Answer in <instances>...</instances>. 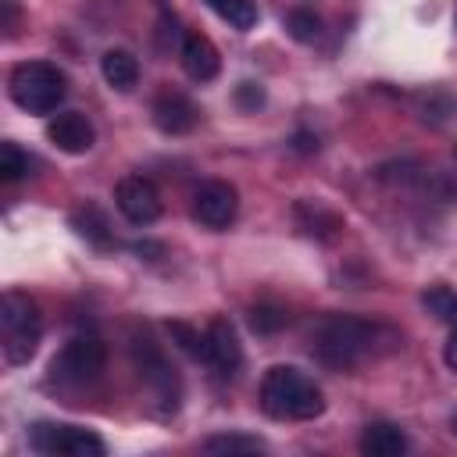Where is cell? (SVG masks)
<instances>
[{
  "mask_svg": "<svg viewBox=\"0 0 457 457\" xmlns=\"http://www.w3.org/2000/svg\"><path fill=\"white\" fill-rule=\"evenodd\" d=\"M378 325L353 314H328L314 328V357L332 371H353L368 357H375Z\"/></svg>",
  "mask_w": 457,
  "mask_h": 457,
  "instance_id": "obj_1",
  "label": "cell"
},
{
  "mask_svg": "<svg viewBox=\"0 0 457 457\" xmlns=\"http://www.w3.org/2000/svg\"><path fill=\"white\" fill-rule=\"evenodd\" d=\"M261 407L275 421H314L325 411V393L307 371L275 364L261 378Z\"/></svg>",
  "mask_w": 457,
  "mask_h": 457,
  "instance_id": "obj_2",
  "label": "cell"
},
{
  "mask_svg": "<svg viewBox=\"0 0 457 457\" xmlns=\"http://www.w3.org/2000/svg\"><path fill=\"white\" fill-rule=\"evenodd\" d=\"M43 336V314L36 307V300L21 289H7L0 296V346H4V361L11 368L32 361L36 346Z\"/></svg>",
  "mask_w": 457,
  "mask_h": 457,
  "instance_id": "obj_3",
  "label": "cell"
},
{
  "mask_svg": "<svg viewBox=\"0 0 457 457\" xmlns=\"http://www.w3.org/2000/svg\"><path fill=\"white\" fill-rule=\"evenodd\" d=\"M7 89L25 114H54L68 96V79L50 61H21L14 64Z\"/></svg>",
  "mask_w": 457,
  "mask_h": 457,
  "instance_id": "obj_4",
  "label": "cell"
},
{
  "mask_svg": "<svg viewBox=\"0 0 457 457\" xmlns=\"http://www.w3.org/2000/svg\"><path fill=\"white\" fill-rule=\"evenodd\" d=\"M104 364H107V350L100 343V336L93 332H79L71 336L50 361V382L57 386H68V389H79V386H89L104 375Z\"/></svg>",
  "mask_w": 457,
  "mask_h": 457,
  "instance_id": "obj_5",
  "label": "cell"
},
{
  "mask_svg": "<svg viewBox=\"0 0 457 457\" xmlns=\"http://www.w3.org/2000/svg\"><path fill=\"white\" fill-rule=\"evenodd\" d=\"M29 446L46 457H104L107 453V443L96 432L64 425V421H36L29 428Z\"/></svg>",
  "mask_w": 457,
  "mask_h": 457,
  "instance_id": "obj_6",
  "label": "cell"
},
{
  "mask_svg": "<svg viewBox=\"0 0 457 457\" xmlns=\"http://www.w3.org/2000/svg\"><path fill=\"white\" fill-rule=\"evenodd\" d=\"M132 357H136V368H139L146 389L154 393V403H161V414H175L179 400H182V382L146 332L132 339Z\"/></svg>",
  "mask_w": 457,
  "mask_h": 457,
  "instance_id": "obj_7",
  "label": "cell"
},
{
  "mask_svg": "<svg viewBox=\"0 0 457 457\" xmlns=\"http://www.w3.org/2000/svg\"><path fill=\"white\" fill-rule=\"evenodd\" d=\"M236 214H239V193H236L232 182L207 179V182L196 186V193H193V218L204 228L221 232V228H228L236 221Z\"/></svg>",
  "mask_w": 457,
  "mask_h": 457,
  "instance_id": "obj_8",
  "label": "cell"
},
{
  "mask_svg": "<svg viewBox=\"0 0 457 457\" xmlns=\"http://www.w3.org/2000/svg\"><path fill=\"white\" fill-rule=\"evenodd\" d=\"M114 204L132 225H154L161 218V196L154 182L143 175H125L114 189Z\"/></svg>",
  "mask_w": 457,
  "mask_h": 457,
  "instance_id": "obj_9",
  "label": "cell"
},
{
  "mask_svg": "<svg viewBox=\"0 0 457 457\" xmlns=\"http://www.w3.org/2000/svg\"><path fill=\"white\" fill-rule=\"evenodd\" d=\"M46 139L64 154H86L96 143V129L82 111H61L46 121Z\"/></svg>",
  "mask_w": 457,
  "mask_h": 457,
  "instance_id": "obj_10",
  "label": "cell"
},
{
  "mask_svg": "<svg viewBox=\"0 0 457 457\" xmlns=\"http://www.w3.org/2000/svg\"><path fill=\"white\" fill-rule=\"evenodd\" d=\"M204 364L214 368L218 375H236V368L243 364V346H239V336H236L232 321L214 318L207 325V353H204Z\"/></svg>",
  "mask_w": 457,
  "mask_h": 457,
  "instance_id": "obj_11",
  "label": "cell"
},
{
  "mask_svg": "<svg viewBox=\"0 0 457 457\" xmlns=\"http://www.w3.org/2000/svg\"><path fill=\"white\" fill-rule=\"evenodd\" d=\"M196 121H200V111H196V104H193L186 93H179V89H161V93H157V100H154V125H157L161 132L182 136V132H189Z\"/></svg>",
  "mask_w": 457,
  "mask_h": 457,
  "instance_id": "obj_12",
  "label": "cell"
},
{
  "mask_svg": "<svg viewBox=\"0 0 457 457\" xmlns=\"http://www.w3.org/2000/svg\"><path fill=\"white\" fill-rule=\"evenodd\" d=\"M179 61H182V71H186L193 82H211V79L221 71L218 46H214L204 32H186V36H182Z\"/></svg>",
  "mask_w": 457,
  "mask_h": 457,
  "instance_id": "obj_13",
  "label": "cell"
},
{
  "mask_svg": "<svg viewBox=\"0 0 457 457\" xmlns=\"http://www.w3.org/2000/svg\"><path fill=\"white\" fill-rule=\"evenodd\" d=\"M403 450H407V436L393 421H375L361 436V453L368 457H400Z\"/></svg>",
  "mask_w": 457,
  "mask_h": 457,
  "instance_id": "obj_14",
  "label": "cell"
},
{
  "mask_svg": "<svg viewBox=\"0 0 457 457\" xmlns=\"http://www.w3.org/2000/svg\"><path fill=\"white\" fill-rule=\"evenodd\" d=\"M100 71H104V82L118 93H129L139 82V61L129 50H107L100 57Z\"/></svg>",
  "mask_w": 457,
  "mask_h": 457,
  "instance_id": "obj_15",
  "label": "cell"
},
{
  "mask_svg": "<svg viewBox=\"0 0 457 457\" xmlns=\"http://www.w3.org/2000/svg\"><path fill=\"white\" fill-rule=\"evenodd\" d=\"M71 225H75V232H79L86 243H93V246H100V250H111V246H114L111 225H107V218H104L93 204H86V207L71 211Z\"/></svg>",
  "mask_w": 457,
  "mask_h": 457,
  "instance_id": "obj_16",
  "label": "cell"
},
{
  "mask_svg": "<svg viewBox=\"0 0 457 457\" xmlns=\"http://www.w3.org/2000/svg\"><path fill=\"white\" fill-rule=\"evenodd\" d=\"M204 4L236 32H250L257 25V4L253 0H204Z\"/></svg>",
  "mask_w": 457,
  "mask_h": 457,
  "instance_id": "obj_17",
  "label": "cell"
},
{
  "mask_svg": "<svg viewBox=\"0 0 457 457\" xmlns=\"http://www.w3.org/2000/svg\"><path fill=\"white\" fill-rule=\"evenodd\" d=\"M204 450L207 453H261L264 443L257 436H236V432H221V436H211L204 439Z\"/></svg>",
  "mask_w": 457,
  "mask_h": 457,
  "instance_id": "obj_18",
  "label": "cell"
},
{
  "mask_svg": "<svg viewBox=\"0 0 457 457\" xmlns=\"http://www.w3.org/2000/svg\"><path fill=\"white\" fill-rule=\"evenodd\" d=\"M421 303L428 307V314H436L439 321H453L457 318V293L450 289V286H428L425 293H421Z\"/></svg>",
  "mask_w": 457,
  "mask_h": 457,
  "instance_id": "obj_19",
  "label": "cell"
},
{
  "mask_svg": "<svg viewBox=\"0 0 457 457\" xmlns=\"http://www.w3.org/2000/svg\"><path fill=\"white\" fill-rule=\"evenodd\" d=\"M29 168H32V157L18 143H0V179L4 182H18Z\"/></svg>",
  "mask_w": 457,
  "mask_h": 457,
  "instance_id": "obj_20",
  "label": "cell"
},
{
  "mask_svg": "<svg viewBox=\"0 0 457 457\" xmlns=\"http://www.w3.org/2000/svg\"><path fill=\"white\" fill-rule=\"evenodd\" d=\"M168 332H171V339H175L189 357L204 361V353H207V332H200V328H193V325H186V321H168Z\"/></svg>",
  "mask_w": 457,
  "mask_h": 457,
  "instance_id": "obj_21",
  "label": "cell"
},
{
  "mask_svg": "<svg viewBox=\"0 0 457 457\" xmlns=\"http://www.w3.org/2000/svg\"><path fill=\"white\" fill-rule=\"evenodd\" d=\"M286 29H289V36H293V39H300V43H314V39H318V32H321V18H318L314 11L296 7V11H289V14H286Z\"/></svg>",
  "mask_w": 457,
  "mask_h": 457,
  "instance_id": "obj_22",
  "label": "cell"
},
{
  "mask_svg": "<svg viewBox=\"0 0 457 457\" xmlns=\"http://www.w3.org/2000/svg\"><path fill=\"white\" fill-rule=\"evenodd\" d=\"M286 321H289V314H286L282 307H275V303H257V307H250V328H253L257 336H271V332H278Z\"/></svg>",
  "mask_w": 457,
  "mask_h": 457,
  "instance_id": "obj_23",
  "label": "cell"
},
{
  "mask_svg": "<svg viewBox=\"0 0 457 457\" xmlns=\"http://www.w3.org/2000/svg\"><path fill=\"white\" fill-rule=\"evenodd\" d=\"M236 100H239L243 107H261V104H264V89H261V86H253V82H239Z\"/></svg>",
  "mask_w": 457,
  "mask_h": 457,
  "instance_id": "obj_24",
  "label": "cell"
},
{
  "mask_svg": "<svg viewBox=\"0 0 457 457\" xmlns=\"http://www.w3.org/2000/svg\"><path fill=\"white\" fill-rule=\"evenodd\" d=\"M443 361H446V368H453V371H457V318L450 321V339H446Z\"/></svg>",
  "mask_w": 457,
  "mask_h": 457,
  "instance_id": "obj_25",
  "label": "cell"
},
{
  "mask_svg": "<svg viewBox=\"0 0 457 457\" xmlns=\"http://www.w3.org/2000/svg\"><path fill=\"white\" fill-rule=\"evenodd\" d=\"M0 7H4V29H14V18H18L14 0H0Z\"/></svg>",
  "mask_w": 457,
  "mask_h": 457,
  "instance_id": "obj_26",
  "label": "cell"
},
{
  "mask_svg": "<svg viewBox=\"0 0 457 457\" xmlns=\"http://www.w3.org/2000/svg\"><path fill=\"white\" fill-rule=\"evenodd\" d=\"M453 432H457V414H453Z\"/></svg>",
  "mask_w": 457,
  "mask_h": 457,
  "instance_id": "obj_27",
  "label": "cell"
}]
</instances>
